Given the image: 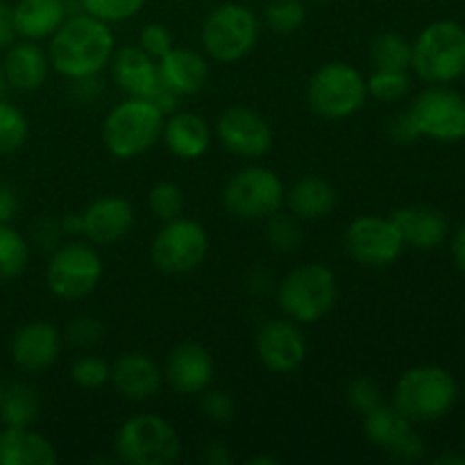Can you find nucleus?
Masks as SVG:
<instances>
[{
	"label": "nucleus",
	"instance_id": "obj_41",
	"mask_svg": "<svg viewBox=\"0 0 465 465\" xmlns=\"http://www.w3.org/2000/svg\"><path fill=\"white\" fill-rule=\"evenodd\" d=\"M104 339V325L94 316H77L68 322L66 341L75 348H91Z\"/></svg>",
	"mask_w": 465,
	"mask_h": 465
},
{
	"label": "nucleus",
	"instance_id": "obj_21",
	"mask_svg": "<svg viewBox=\"0 0 465 465\" xmlns=\"http://www.w3.org/2000/svg\"><path fill=\"white\" fill-rule=\"evenodd\" d=\"M159 80L175 95H195L209 80V64L191 48H173L157 62Z\"/></svg>",
	"mask_w": 465,
	"mask_h": 465
},
{
	"label": "nucleus",
	"instance_id": "obj_32",
	"mask_svg": "<svg viewBox=\"0 0 465 465\" xmlns=\"http://www.w3.org/2000/svg\"><path fill=\"white\" fill-rule=\"evenodd\" d=\"M263 21L275 35H293L307 21L302 0H271L263 9Z\"/></svg>",
	"mask_w": 465,
	"mask_h": 465
},
{
	"label": "nucleus",
	"instance_id": "obj_8",
	"mask_svg": "<svg viewBox=\"0 0 465 465\" xmlns=\"http://www.w3.org/2000/svg\"><path fill=\"white\" fill-rule=\"evenodd\" d=\"M366 77L352 64L330 62L318 68L307 84L309 107L327 121H341L366 104Z\"/></svg>",
	"mask_w": 465,
	"mask_h": 465
},
{
	"label": "nucleus",
	"instance_id": "obj_51",
	"mask_svg": "<svg viewBox=\"0 0 465 465\" xmlns=\"http://www.w3.org/2000/svg\"><path fill=\"white\" fill-rule=\"evenodd\" d=\"M62 232H68V234H82V216L64 218Z\"/></svg>",
	"mask_w": 465,
	"mask_h": 465
},
{
	"label": "nucleus",
	"instance_id": "obj_17",
	"mask_svg": "<svg viewBox=\"0 0 465 465\" xmlns=\"http://www.w3.org/2000/svg\"><path fill=\"white\" fill-rule=\"evenodd\" d=\"M134 227V209L121 195H104L82 213V234L94 245H114Z\"/></svg>",
	"mask_w": 465,
	"mask_h": 465
},
{
	"label": "nucleus",
	"instance_id": "obj_33",
	"mask_svg": "<svg viewBox=\"0 0 465 465\" xmlns=\"http://www.w3.org/2000/svg\"><path fill=\"white\" fill-rule=\"evenodd\" d=\"M30 134L25 114L5 98H0V154L16 153Z\"/></svg>",
	"mask_w": 465,
	"mask_h": 465
},
{
	"label": "nucleus",
	"instance_id": "obj_2",
	"mask_svg": "<svg viewBox=\"0 0 465 465\" xmlns=\"http://www.w3.org/2000/svg\"><path fill=\"white\" fill-rule=\"evenodd\" d=\"M459 402V384L452 372L440 366L409 368L395 384L393 404L411 422L445 418Z\"/></svg>",
	"mask_w": 465,
	"mask_h": 465
},
{
	"label": "nucleus",
	"instance_id": "obj_18",
	"mask_svg": "<svg viewBox=\"0 0 465 465\" xmlns=\"http://www.w3.org/2000/svg\"><path fill=\"white\" fill-rule=\"evenodd\" d=\"M62 334L50 322H27L14 334L9 352L16 368L25 372H41L54 366L62 354Z\"/></svg>",
	"mask_w": 465,
	"mask_h": 465
},
{
	"label": "nucleus",
	"instance_id": "obj_49",
	"mask_svg": "<svg viewBox=\"0 0 465 465\" xmlns=\"http://www.w3.org/2000/svg\"><path fill=\"white\" fill-rule=\"evenodd\" d=\"M204 461L212 465H227L232 463V452L223 443H209L204 448Z\"/></svg>",
	"mask_w": 465,
	"mask_h": 465
},
{
	"label": "nucleus",
	"instance_id": "obj_47",
	"mask_svg": "<svg viewBox=\"0 0 465 465\" xmlns=\"http://www.w3.org/2000/svg\"><path fill=\"white\" fill-rule=\"evenodd\" d=\"M71 82H73V95L77 98V103H94V100L100 95L98 75L82 77V80H71Z\"/></svg>",
	"mask_w": 465,
	"mask_h": 465
},
{
	"label": "nucleus",
	"instance_id": "obj_44",
	"mask_svg": "<svg viewBox=\"0 0 465 465\" xmlns=\"http://www.w3.org/2000/svg\"><path fill=\"white\" fill-rule=\"evenodd\" d=\"M389 457L395 459V461H404V463L420 461V459L425 457V440H422L416 431H411V434L404 436V439L391 450Z\"/></svg>",
	"mask_w": 465,
	"mask_h": 465
},
{
	"label": "nucleus",
	"instance_id": "obj_35",
	"mask_svg": "<svg viewBox=\"0 0 465 465\" xmlns=\"http://www.w3.org/2000/svg\"><path fill=\"white\" fill-rule=\"evenodd\" d=\"M266 241L277 252H295L302 245V230H300L295 216H282L280 212L266 218Z\"/></svg>",
	"mask_w": 465,
	"mask_h": 465
},
{
	"label": "nucleus",
	"instance_id": "obj_10",
	"mask_svg": "<svg viewBox=\"0 0 465 465\" xmlns=\"http://www.w3.org/2000/svg\"><path fill=\"white\" fill-rule=\"evenodd\" d=\"M103 259L86 243H66L54 248L45 268V284L59 300H82L103 280Z\"/></svg>",
	"mask_w": 465,
	"mask_h": 465
},
{
	"label": "nucleus",
	"instance_id": "obj_20",
	"mask_svg": "<svg viewBox=\"0 0 465 465\" xmlns=\"http://www.w3.org/2000/svg\"><path fill=\"white\" fill-rule=\"evenodd\" d=\"M109 64H112L114 82L130 98L148 100L162 82L159 80L157 59L141 50V45H123V48L114 50Z\"/></svg>",
	"mask_w": 465,
	"mask_h": 465
},
{
	"label": "nucleus",
	"instance_id": "obj_25",
	"mask_svg": "<svg viewBox=\"0 0 465 465\" xmlns=\"http://www.w3.org/2000/svg\"><path fill=\"white\" fill-rule=\"evenodd\" d=\"M57 461L54 445L30 427H7L0 431V465H54Z\"/></svg>",
	"mask_w": 465,
	"mask_h": 465
},
{
	"label": "nucleus",
	"instance_id": "obj_42",
	"mask_svg": "<svg viewBox=\"0 0 465 465\" xmlns=\"http://www.w3.org/2000/svg\"><path fill=\"white\" fill-rule=\"evenodd\" d=\"M139 45L141 50H145V53L153 59H157V62L168 53V50L175 48L171 30H168L166 25H162V23H148V25L141 30Z\"/></svg>",
	"mask_w": 465,
	"mask_h": 465
},
{
	"label": "nucleus",
	"instance_id": "obj_12",
	"mask_svg": "<svg viewBox=\"0 0 465 465\" xmlns=\"http://www.w3.org/2000/svg\"><path fill=\"white\" fill-rule=\"evenodd\" d=\"M420 136L443 143L465 139V98L445 84H431L409 107Z\"/></svg>",
	"mask_w": 465,
	"mask_h": 465
},
{
	"label": "nucleus",
	"instance_id": "obj_34",
	"mask_svg": "<svg viewBox=\"0 0 465 465\" xmlns=\"http://www.w3.org/2000/svg\"><path fill=\"white\" fill-rule=\"evenodd\" d=\"M368 95L377 98L380 103H398L411 91V77L407 71H386V68H375L366 80Z\"/></svg>",
	"mask_w": 465,
	"mask_h": 465
},
{
	"label": "nucleus",
	"instance_id": "obj_24",
	"mask_svg": "<svg viewBox=\"0 0 465 465\" xmlns=\"http://www.w3.org/2000/svg\"><path fill=\"white\" fill-rule=\"evenodd\" d=\"M404 245L416 250H434L448 236V218L431 207H404L391 216Z\"/></svg>",
	"mask_w": 465,
	"mask_h": 465
},
{
	"label": "nucleus",
	"instance_id": "obj_40",
	"mask_svg": "<svg viewBox=\"0 0 465 465\" xmlns=\"http://www.w3.org/2000/svg\"><path fill=\"white\" fill-rule=\"evenodd\" d=\"M203 398H200V411L207 418L209 422H216V425H225L234 418V400L230 398V393L225 391H213L209 386L207 391H203Z\"/></svg>",
	"mask_w": 465,
	"mask_h": 465
},
{
	"label": "nucleus",
	"instance_id": "obj_9",
	"mask_svg": "<svg viewBox=\"0 0 465 465\" xmlns=\"http://www.w3.org/2000/svg\"><path fill=\"white\" fill-rule=\"evenodd\" d=\"M286 191L280 175L266 166H245L223 189L227 212L243 221H266L284 204Z\"/></svg>",
	"mask_w": 465,
	"mask_h": 465
},
{
	"label": "nucleus",
	"instance_id": "obj_13",
	"mask_svg": "<svg viewBox=\"0 0 465 465\" xmlns=\"http://www.w3.org/2000/svg\"><path fill=\"white\" fill-rule=\"evenodd\" d=\"M343 243L350 257L368 268L391 266L404 250L402 236L391 216H357L345 227Z\"/></svg>",
	"mask_w": 465,
	"mask_h": 465
},
{
	"label": "nucleus",
	"instance_id": "obj_19",
	"mask_svg": "<svg viewBox=\"0 0 465 465\" xmlns=\"http://www.w3.org/2000/svg\"><path fill=\"white\" fill-rule=\"evenodd\" d=\"M109 381L114 384L116 393L130 402H145L159 393L163 372L159 371L154 359H150L148 354L127 352L112 363Z\"/></svg>",
	"mask_w": 465,
	"mask_h": 465
},
{
	"label": "nucleus",
	"instance_id": "obj_57",
	"mask_svg": "<svg viewBox=\"0 0 465 465\" xmlns=\"http://www.w3.org/2000/svg\"><path fill=\"white\" fill-rule=\"evenodd\" d=\"M463 445H465V427H463Z\"/></svg>",
	"mask_w": 465,
	"mask_h": 465
},
{
	"label": "nucleus",
	"instance_id": "obj_4",
	"mask_svg": "<svg viewBox=\"0 0 465 465\" xmlns=\"http://www.w3.org/2000/svg\"><path fill=\"white\" fill-rule=\"evenodd\" d=\"M182 450L175 427L154 413L127 418L114 439V454L127 465H173L182 459Z\"/></svg>",
	"mask_w": 465,
	"mask_h": 465
},
{
	"label": "nucleus",
	"instance_id": "obj_48",
	"mask_svg": "<svg viewBox=\"0 0 465 465\" xmlns=\"http://www.w3.org/2000/svg\"><path fill=\"white\" fill-rule=\"evenodd\" d=\"M59 234H62V225L53 221H39L35 225V239L41 248H50V245H57Z\"/></svg>",
	"mask_w": 465,
	"mask_h": 465
},
{
	"label": "nucleus",
	"instance_id": "obj_45",
	"mask_svg": "<svg viewBox=\"0 0 465 465\" xmlns=\"http://www.w3.org/2000/svg\"><path fill=\"white\" fill-rule=\"evenodd\" d=\"M16 25H14V9L0 3V50L9 48L16 39Z\"/></svg>",
	"mask_w": 465,
	"mask_h": 465
},
{
	"label": "nucleus",
	"instance_id": "obj_56",
	"mask_svg": "<svg viewBox=\"0 0 465 465\" xmlns=\"http://www.w3.org/2000/svg\"><path fill=\"white\" fill-rule=\"evenodd\" d=\"M313 3H327V0H313Z\"/></svg>",
	"mask_w": 465,
	"mask_h": 465
},
{
	"label": "nucleus",
	"instance_id": "obj_27",
	"mask_svg": "<svg viewBox=\"0 0 465 465\" xmlns=\"http://www.w3.org/2000/svg\"><path fill=\"white\" fill-rule=\"evenodd\" d=\"M291 213L300 221H321L334 212L339 195L336 189L322 177H302L286 193Z\"/></svg>",
	"mask_w": 465,
	"mask_h": 465
},
{
	"label": "nucleus",
	"instance_id": "obj_50",
	"mask_svg": "<svg viewBox=\"0 0 465 465\" xmlns=\"http://www.w3.org/2000/svg\"><path fill=\"white\" fill-rule=\"evenodd\" d=\"M452 257H454V263H457L459 271H461L465 275V223L461 227H459L457 234H454Z\"/></svg>",
	"mask_w": 465,
	"mask_h": 465
},
{
	"label": "nucleus",
	"instance_id": "obj_22",
	"mask_svg": "<svg viewBox=\"0 0 465 465\" xmlns=\"http://www.w3.org/2000/svg\"><path fill=\"white\" fill-rule=\"evenodd\" d=\"M162 139L168 153L177 159H200L212 145V127L203 116L193 112H173L163 121Z\"/></svg>",
	"mask_w": 465,
	"mask_h": 465
},
{
	"label": "nucleus",
	"instance_id": "obj_52",
	"mask_svg": "<svg viewBox=\"0 0 465 465\" xmlns=\"http://www.w3.org/2000/svg\"><path fill=\"white\" fill-rule=\"evenodd\" d=\"M436 463H457V465H465V457H459V454H445V457L436 459Z\"/></svg>",
	"mask_w": 465,
	"mask_h": 465
},
{
	"label": "nucleus",
	"instance_id": "obj_38",
	"mask_svg": "<svg viewBox=\"0 0 465 465\" xmlns=\"http://www.w3.org/2000/svg\"><path fill=\"white\" fill-rule=\"evenodd\" d=\"M71 377L80 389H103L109 377H112V366L98 354H86V357H80L73 363Z\"/></svg>",
	"mask_w": 465,
	"mask_h": 465
},
{
	"label": "nucleus",
	"instance_id": "obj_1",
	"mask_svg": "<svg viewBox=\"0 0 465 465\" xmlns=\"http://www.w3.org/2000/svg\"><path fill=\"white\" fill-rule=\"evenodd\" d=\"M116 50L109 23L75 12L64 18L62 25L50 36V66L66 80L94 77L109 66Z\"/></svg>",
	"mask_w": 465,
	"mask_h": 465
},
{
	"label": "nucleus",
	"instance_id": "obj_29",
	"mask_svg": "<svg viewBox=\"0 0 465 465\" xmlns=\"http://www.w3.org/2000/svg\"><path fill=\"white\" fill-rule=\"evenodd\" d=\"M39 395L27 384H12L5 389L0 402V418L7 427H30L39 418Z\"/></svg>",
	"mask_w": 465,
	"mask_h": 465
},
{
	"label": "nucleus",
	"instance_id": "obj_30",
	"mask_svg": "<svg viewBox=\"0 0 465 465\" xmlns=\"http://www.w3.org/2000/svg\"><path fill=\"white\" fill-rule=\"evenodd\" d=\"M30 263V245L9 223H0V282L16 280Z\"/></svg>",
	"mask_w": 465,
	"mask_h": 465
},
{
	"label": "nucleus",
	"instance_id": "obj_6",
	"mask_svg": "<svg viewBox=\"0 0 465 465\" xmlns=\"http://www.w3.org/2000/svg\"><path fill=\"white\" fill-rule=\"evenodd\" d=\"M339 300L336 275L322 263H304L282 280L277 302L286 318L298 325H313L334 309Z\"/></svg>",
	"mask_w": 465,
	"mask_h": 465
},
{
	"label": "nucleus",
	"instance_id": "obj_28",
	"mask_svg": "<svg viewBox=\"0 0 465 465\" xmlns=\"http://www.w3.org/2000/svg\"><path fill=\"white\" fill-rule=\"evenodd\" d=\"M413 422L400 411L395 404L381 402L380 407L372 409L371 413L363 416V431L366 439L371 440L375 448L384 450L386 454L413 431Z\"/></svg>",
	"mask_w": 465,
	"mask_h": 465
},
{
	"label": "nucleus",
	"instance_id": "obj_7",
	"mask_svg": "<svg viewBox=\"0 0 465 465\" xmlns=\"http://www.w3.org/2000/svg\"><path fill=\"white\" fill-rule=\"evenodd\" d=\"M259 18L241 3H223L204 18L203 48L213 62L232 64L252 53L259 41Z\"/></svg>",
	"mask_w": 465,
	"mask_h": 465
},
{
	"label": "nucleus",
	"instance_id": "obj_16",
	"mask_svg": "<svg viewBox=\"0 0 465 465\" xmlns=\"http://www.w3.org/2000/svg\"><path fill=\"white\" fill-rule=\"evenodd\" d=\"M213 359L200 343H182L171 350L163 368L168 386L177 395H200L213 384Z\"/></svg>",
	"mask_w": 465,
	"mask_h": 465
},
{
	"label": "nucleus",
	"instance_id": "obj_23",
	"mask_svg": "<svg viewBox=\"0 0 465 465\" xmlns=\"http://www.w3.org/2000/svg\"><path fill=\"white\" fill-rule=\"evenodd\" d=\"M5 80L16 91H36L45 84L50 73V59L44 48L35 41L12 44L7 48L3 64Z\"/></svg>",
	"mask_w": 465,
	"mask_h": 465
},
{
	"label": "nucleus",
	"instance_id": "obj_54",
	"mask_svg": "<svg viewBox=\"0 0 465 465\" xmlns=\"http://www.w3.org/2000/svg\"><path fill=\"white\" fill-rule=\"evenodd\" d=\"M7 80H5V73H3V66H0V98H3L5 89H7Z\"/></svg>",
	"mask_w": 465,
	"mask_h": 465
},
{
	"label": "nucleus",
	"instance_id": "obj_11",
	"mask_svg": "<svg viewBox=\"0 0 465 465\" xmlns=\"http://www.w3.org/2000/svg\"><path fill=\"white\" fill-rule=\"evenodd\" d=\"M207 252L209 236L204 227L193 218L184 216L163 223L150 245L153 263L168 275H184L195 271L207 259Z\"/></svg>",
	"mask_w": 465,
	"mask_h": 465
},
{
	"label": "nucleus",
	"instance_id": "obj_37",
	"mask_svg": "<svg viewBox=\"0 0 465 465\" xmlns=\"http://www.w3.org/2000/svg\"><path fill=\"white\" fill-rule=\"evenodd\" d=\"M148 207L154 218L159 221H173V218L182 216L184 209V195H182L180 186L171 184V182H159L150 189L148 193Z\"/></svg>",
	"mask_w": 465,
	"mask_h": 465
},
{
	"label": "nucleus",
	"instance_id": "obj_53",
	"mask_svg": "<svg viewBox=\"0 0 465 465\" xmlns=\"http://www.w3.org/2000/svg\"><path fill=\"white\" fill-rule=\"evenodd\" d=\"M259 463L271 465V463H277V459H272V457H254V459H248V465H259Z\"/></svg>",
	"mask_w": 465,
	"mask_h": 465
},
{
	"label": "nucleus",
	"instance_id": "obj_55",
	"mask_svg": "<svg viewBox=\"0 0 465 465\" xmlns=\"http://www.w3.org/2000/svg\"><path fill=\"white\" fill-rule=\"evenodd\" d=\"M3 395H5V386H3V381H0V402H3Z\"/></svg>",
	"mask_w": 465,
	"mask_h": 465
},
{
	"label": "nucleus",
	"instance_id": "obj_36",
	"mask_svg": "<svg viewBox=\"0 0 465 465\" xmlns=\"http://www.w3.org/2000/svg\"><path fill=\"white\" fill-rule=\"evenodd\" d=\"M145 0H80L82 12L104 23L130 21L143 9Z\"/></svg>",
	"mask_w": 465,
	"mask_h": 465
},
{
	"label": "nucleus",
	"instance_id": "obj_26",
	"mask_svg": "<svg viewBox=\"0 0 465 465\" xmlns=\"http://www.w3.org/2000/svg\"><path fill=\"white\" fill-rule=\"evenodd\" d=\"M12 9L16 32L27 41L50 39L64 18L71 16L68 0H18Z\"/></svg>",
	"mask_w": 465,
	"mask_h": 465
},
{
	"label": "nucleus",
	"instance_id": "obj_15",
	"mask_svg": "<svg viewBox=\"0 0 465 465\" xmlns=\"http://www.w3.org/2000/svg\"><path fill=\"white\" fill-rule=\"evenodd\" d=\"M259 361L277 375L298 371L307 359V339L295 321H268L254 339Z\"/></svg>",
	"mask_w": 465,
	"mask_h": 465
},
{
	"label": "nucleus",
	"instance_id": "obj_31",
	"mask_svg": "<svg viewBox=\"0 0 465 465\" xmlns=\"http://www.w3.org/2000/svg\"><path fill=\"white\" fill-rule=\"evenodd\" d=\"M371 62L386 71H409L411 68V44L398 32H381L371 44Z\"/></svg>",
	"mask_w": 465,
	"mask_h": 465
},
{
	"label": "nucleus",
	"instance_id": "obj_46",
	"mask_svg": "<svg viewBox=\"0 0 465 465\" xmlns=\"http://www.w3.org/2000/svg\"><path fill=\"white\" fill-rule=\"evenodd\" d=\"M18 212V193L14 186L0 184V223H12Z\"/></svg>",
	"mask_w": 465,
	"mask_h": 465
},
{
	"label": "nucleus",
	"instance_id": "obj_43",
	"mask_svg": "<svg viewBox=\"0 0 465 465\" xmlns=\"http://www.w3.org/2000/svg\"><path fill=\"white\" fill-rule=\"evenodd\" d=\"M389 134L395 143H413L420 139V130H418L416 121H413L411 112H400L391 118L389 123Z\"/></svg>",
	"mask_w": 465,
	"mask_h": 465
},
{
	"label": "nucleus",
	"instance_id": "obj_5",
	"mask_svg": "<svg viewBox=\"0 0 465 465\" xmlns=\"http://www.w3.org/2000/svg\"><path fill=\"white\" fill-rule=\"evenodd\" d=\"M411 68L427 84H450L465 73V27L434 21L411 44Z\"/></svg>",
	"mask_w": 465,
	"mask_h": 465
},
{
	"label": "nucleus",
	"instance_id": "obj_3",
	"mask_svg": "<svg viewBox=\"0 0 465 465\" xmlns=\"http://www.w3.org/2000/svg\"><path fill=\"white\" fill-rule=\"evenodd\" d=\"M166 114L145 98H127L107 114L103 141L118 159H134L162 139Z\"/></svg>",
	"mask_w": 465,
	"mask_h": 465
},
{
	"label": "nucleus",
	"instance_id": "obj_14",
	"mask_svg": "<svg viewBox=\"0 0 465 465\" xmlns=\"http://www.w3.org/2000/svg\"><path fill=\"white\" fill-rule=\"evenodd\" d=\"M216 136L227 153L243 159H259L272 148V127L250 107L225 109L218 116Z\"/></svg>",
	"mask_w": 465,
	"mask_h": 465
},
{
	"label": "nucleus",
	"instance_id": "obj_39",
	"mask_svg": "<svg viewBox=\"0 0 465 465\" xmlns=\"http://www.w3.org/2000/svg\"><path fill=\"white\" fill-rule=\"evenodd\" d=\"M345 398H348L350 407L357 413H361V416H366V413H371L372 409H377L384 402L381 389L377 386V381L371 380V377H354V380L350 381L348 391H345Z\"/></svg>",
	"mask_w": 465,
	"mask_h": 465
}]
</instances>
